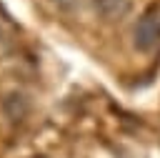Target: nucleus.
Instances as JSON below:
<instances>
[{"mask_svg": "<svg viewBox=\"0 0 160 158\" xmlns=\"http://www.w3.org/2000/svg\"><path fill=\"white\" fill-rule=\"evenodd\" d=\"M160 43V5H150L132 28V45L140 53L152 50Z\"/></svg>", "mask_w": 160, "mask_h": 158, "instance_id": "obj_1", "label": "nucleus"}, {"mask_svg": "<svg viewBox=\"0 0 160 158\" xmlns=\"http://www.w3.org/2000/svg\"><path fill=\"white\" fill-rule=\"evenodd\" d=\"M55 3H60V5H68V3H72V0H55Z\"/></svg>", "mask_w": 160, "mask_h": 158, "instance_id": "obj_3", "label": "nucleus"}, {"mask_svg": "<svg viewBox=\"0 0 160 158\" xmlns=\"http://www.w3.org/2000/svg\"><path fill=\"white\" fill-rule=\"evenodd\" d=\"M92 10L102 23H122L130 15L132 3L130 0H92Z\"/></svg>", "mask_w": 160, "mask_h": 158, "instance_id": "obj_2", "label": "nucleus"}, {"mask_svg": "<svg viewBox=\"0 0 160 158\" xmlns=\"http://www.w3.org/2000/svg\"><path fill=\"white\" fill-rule=\"evenodd\" d=\"M32 158H48V155H32Z\"/></svg>", "mask_w": 160, "mask_h": 158, "instance_id": "obj_4", "label": "nucleus"}]
</instances>
